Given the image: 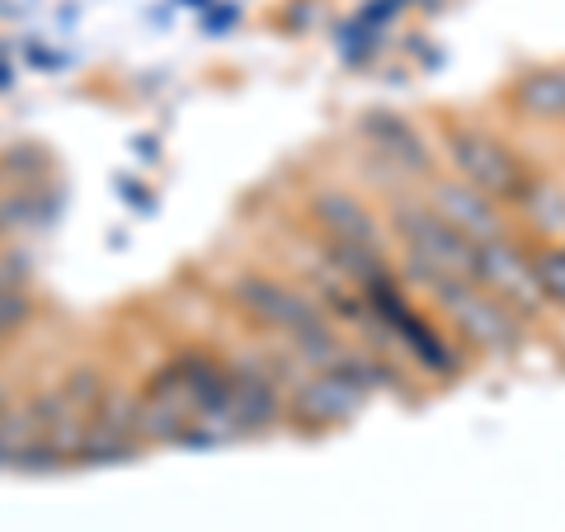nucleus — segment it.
Listing matches in <instances>:
<instances>
[{
  "mask_svg": "<svg viewBox=\"0 0 565 532\" xmlns=\"http://www.w3.org/2000/svg\"><path fill=\"white\" fill-rule=\"evenodd\" d=\"M527 274H533L537 301H552V307L565 311V245H542V251H527Z\"/></svg>",
  "mask_w": 565,
  "mask_h": 532,
  "instance_id": "9d476101",
  "label": "nucleus"
},
{
  "mask_svg": "<svg viewBox=\"0 0 565 532\" xmlns=\"http://www.w3.org/2000/svg\"><path fill=\"white\" fill-rule=\"evenodd\" d=\"M392 226L405 245V259H411V274L434 288V283L448 278H471L476 283V245L457 232L452 222H444L434 212L429 199H401L392 208Z\"/></svg>",
  "mask_w": 565,
  "mask_h": 532,
  "instance_id": "f257e3e1",
  "label": "nucleus"
},
{
  "mask_svg": "<svg viewBox=\"0 0 565 532\" xmlns=\"http://www.w3.org/2000/svg\"><path fill=\"white\" fill-rule=\"evenodd\" d=\"M429 297L444 307V316L457 326V334H462L467 344H486V349H509L514 344V311L504 307L500 297H490L481 283L471 278H448V283H434Z\"/></svg>",
  "mask_w": 565,
  "mask_h": 532,
  "instance_id": "7ed1b4c3",
  "label": "nucleus"
},
{
  "mask_svg": "<svg viewBox=\"0 0 565 532\" xmlns=\"http://www.w3.org/2000/svg\"><path fill=\"white\" fill-rule=\"evenodd\" d=\"M429 203H434L438 217L452 222L457 232H462L471 245L494 241V236H509V226H504V208L494 203V199H486V193H476V189H471V184H462V180H434Z\"/></svg>",
  "mask_w": 565,
  "mask_h": 532,
  "instance_id": "0eeeda50",
  "label": "nucleus"
},
{
  "mask_svg": "<svg viewBox=\"0 0 565 532\" xmlns=\"http://www.w3.org/2000/svg\"><path fill=\"white\" fill-rule=\"evenodd\" d=\"M444 156L452 166V180L471 184L476 193H486V199H494L500 208H514L519 189L527 184V174H533L500 137L476 128V123H448L444 128Z\"/></svg>",
  "mask_w": 565,
  "mask_h": 532,
  "instance_id": "f03ea898",
  "label": "nucleus"
},
{
  "mask_svg": "<svg viewBox=\"0 0 565 532\" xmlns=\"http://www.w3.org/2000/svg\"><path fill=\"white\" fill-rule=\"evenodd\" d=\"M514 208L537 226V232H565V193L552 180H542V174H527Z\"/></svg>",
  "mask_w": 565,
  "mask_h": 532,
  "instance_id": "1a4fd4ad",
  "label": "nucleus"
},
{
  "mask_svg": "<svg viewBox=\"0 0 565 532\" xmlns=\"http://www.w3.org/2000/svg\"><path fill=\"white\" fill-rule=\"evenodd\" d=\"M476 283L500 297L509 311H533L537 292H533V274H527V245L514 236H494L476 245Z\"/></svg>",
  "mask_w": 565,
  "mask_h": 532,
  "instance_id": "39448f33",
  "label": "nucleus"
},
{
  "mask_svg": "<svg viewBox=\"0 0 565 532\" xmlns=\"http://www.w3.org/2000/svg\"><path fill=\"white\" fill-rule=\"evenodd\" d=\"M29 297L14 288V292H0V334H10V330H20L29 321Z\"/></svg>",
  "mask_w": 565,
  "mask_h": 532,
  "instance_id": "9b49d317",
  "label": "nucleus"
},
{
  "mask_svg": "<svg viewBox=\"0 0 565 532\" xmlns=\"http://www.w3.org/2000/svg\"><path fill=\"white\" fill-rule=\"evenodd\" d=\"M519 109L533 114V118H552V123H565V66H552V71H533V76L519 81Z\"/></svg>",
  "mask_w": 565,
  "mask_h": 532,
  "instance_id": "6e6552de",
  "label": "nucleus"
},
{
  "mask_svg": "<svg viewBox=\"0 0 565 532\" xmlns=\"http://www.w3.org/2000/svg\"><path fill=\"white\" fill-rule=\"evenodd\" d=\"M363 141H367V151H373L382 166H392L396 174H415V180H429V174H434V147H429V137H424L411 118H401V114H367Z\"/></svg>",
  "mask_w": 565,
  "mask_h": 532,
  "instance_id": "423d86ee",
  "label": "nucleus"
},
{
  "mask_svg": "<svg viewBox=\"0 0 565 532\" xmlns=\"http://www.w3.org/2000/svg\"><path fill=\"white\" fill-rule=\"evenodd\" d=\"M236 301L245 316H255L259 326L278 330L282 340H297L302 330H311L316 321H326V311L316 307L307 292H297L292 283H278V278H264V274H245L236 278Z\"/></svg>",
  "mask_w": 565,
  "mask_h": 532,
  "instance_id": "20e7f679",
  "label": "nucleus"
}]
</instances>
